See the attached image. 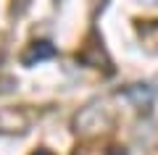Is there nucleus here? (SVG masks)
Wrapping results in <instances>:
<instances>
[{
  "label": "nucleus",
  "mask_w": 158,
  "mask_h": 155,
  "mask_svg": "<svg viewBox=\"0 0 158 155\" xmlns=\"http://www.w3.org/2000/svg\"><path fill=\"white\" fill-rule=\"evenodd\" d=\"M32 155H56V153H50V150H45V147H42V150H37V153H32Z\"/></svg>",
  "instance_id": "3"
},
{
  "label": "nucleus",
  "mask_w": 158,
  "mask_h": 155,
  "mask_svg": "<svg viewBox=\"0 0 158 155\" xmlns=\"http://www.w3.org/2000/svg\"><path fill=\"white\" fill-rule=\"evenodd\" d=\"M127 97H132V100H135V105L137 108H145V111L150 108V103H153V92L145 87V84H135V87H129V89H127Z\"/></svg>",
  "instance_id": "2"
},
{
  "label": "nucleus",
  "mask_w": 158,
  "mask_h": 155,
  "mask_svg": "<svg viewBox=\"0 0 158 155\" xmlns=\"http://www.w3.org/2000/svg\"><path fill=\"white\" fill-rule=\"evenodd\" d=\"M53 55H56V45H50L48 39H37V42L29 45V50L21 55V61H24V66H34V63L48 61Z\"/></svg>",
  "instance_id": "1"
}]
</instances>
